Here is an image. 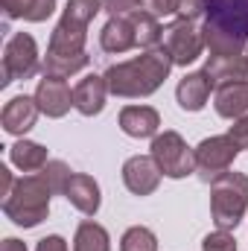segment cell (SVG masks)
<instances>
[{
  "label": "cell",
  "mask_w": 248,
  "mask_h": 251,
  "mask_svg": "<svg viewBox=\"0 0 248 251\" xmlns=\"http://www.w3.org/2000/svg\"><path fill=\"white\" fill-rule=\"evenodd\" d=\"M204 44L210 56H243L248 44V0H204Z\"/></svg>",
  "instance_id": "obj_2"
},
{
  "label": "cell",
  "mask_w": 248,
  "mask_h": 251,
  "mask_svg": "<svg viewBox=\"0 0 248 251\" xmlns=\"http://www.w3.org/2000/svg\"><path fill=\"white\" fill-rule=\"evenodd\" d=\"M35 251H67V243H64V237H59V234H50V237L38 240Z\"/></svg>",
  "instance_id": "obj_32"
},
{
  "label": "cell",
  "mask_w": 248,
  "mask_h": 251,
  "mask_svg": "<svg viewBox=\"0 0 248 251\" xmlns=\"http://www.w3.org/2000/svg\"><path fill=\"white\" fill-rule=\"evenodd\" d=\"M9 161L21 170V173H41L50 158H47V149L41 143H32V140H18L9 146Z\"/></svg>",
  "instance_id": "obj_20"
},
{
  "label": "cell",
  "mask_w": 248,
  "mask_h": 251,
  "mask_svg": "<svg viewBox=\"0 0 248 251\" xmlns=\"http://www.w3.org/2000/svg\"><path fill=\"white\" fill-rule=\"evenodd\" d=\"M85 41H88V26L76 24L70 18H62L56 24V29L50 32L47 50L59 53V56H76V53H85Z\"/></svg>",
  "instance_id": "obj_14"
},
{
  "label": "cell",
  "mask_w": 248,
  "mask_h": 251,
  "mask_svg": "<svg viewBox=\"0 0 248 251\" xmlns=\"http://www.w3.org/2000/svg\"><path fill=\"white\" fill-rule=\"evenodd\" d=\"M38 70V44L29 32H15L3 47V79L0 85L32 79Z\"/></svg>",
  "instance_id": "obj_7"
},
{
  "label": "cell",
  "mask_w": 248,
  "mask_h": 251,
  "mask_svg": "<svg viewBox=\"0 0 248 251\" xmlns=\"http://www.w3.org/2000/svg\"><path fill=\"white\" fill-rule=\"evenodd\" d=\"M216 114L225 120H243L248 117V82H231L216 88Z\"/></svg>",
  "instance_id": "obj_18"
},
{
  "label": "cell",
  "mask_w": 248,
  "mask_h": 251,
  "mask_svg": "<svg viewBox=\"0 0 248 251\" xmlns=\"http://www.w3.org/2000/svg\"><path fill=\"white\" fill-rule=\"evenodd\" d=\"M120 128L128 137H155L161 128V114L152 105H125L120 111Z\"/></svg>",
  "instance_id": "obj_17"
},
{
  "label": "cell",
  "mask_w": 248,
  "mask_h": 251,
  "mask_svg": "<svg viewBox=\"0 0 248 251\" xmlns=\"http://www.w3.org/2000/svg\"><path fill=\"white\" fill-rule=\"evenodd\" d=\"M102 9L111 18H131L134 12H140V0H102Z\"/></svg>",
  "instance_id": "obj_30"
},
{
  "label": "cell",
  "mask_w": 248,
  "mask_h": 251,
  "mask_svg": "<svg viewBox=\"0 0 248 251\" xmlns=\"http://www.w3.org/2000/svg\"><path fill=\"white\" fill-rule=\"evenodd\" d=\"M204 73L213 82V88L231 85V82H246L248 76V59L243 56H207Z\"/></svg>",
  "instance_id": "obj_16"
},
{
  "label": "cell",
  "mask_w": 248,
  "mask_h": 251,
  "mask_svg": "<svg viewBox=\"0 0 248 251\" xmlns=\"http://www.w3.org/2000/svg\"><path fill=\"white\" fill-rule=\"evenodd\" d=\"M0 251H29V249H26V243H21V240H15V237H6L3 246H0Z\"/></svg>",
  "instance_id": "obj_34"
},
{
  "label": "cell",
  "mask_w": 248,
  "mask_h": 251,
  "mask_svg": "<svg viewBox=\"0 0 248 251\" xmlns=\"http://www.w3.org/2000/svg\"><path fill=\"white\" fill-rule=\"evenodd\" d=\"M201 251H237V240H234V234H231V231L216 228L213 234H207V237H204Z\"/></svg>",
  "instance_id": "obj_28"
},
{
  "label": "cell",
  "mask_w": 248,
  "mask_h": 251,
  "mask_svg": "<svg viewBox=\"0 0 248 251\" xmlns=\"http://www.w3.org/2000/svg\"><path fill=\"white\" fill-rule=\"evenodd\" d=\"M173 59L167 53V47H152L143 56H134L128 62L111 64L102 76L108 82V91L114 97L123 100H140V97H152L170 76Z\"/></svg>",
  "instance_id": "obj_1"
},
{
  "label": "cell",
  "mask_w": 248,
  "mask_h": 251,
  "mask_svg": "<svg viewBox=\"0 0 248 251\" xmlns=\"http://www.w3.org/2000/svg\"><path fill=\"white\" fill-rule=\"evenodd\" d=\"M108 94H111V91H108L105 76L91 73V76H85V79L73 88V108H76L79 114H85V117H94V114H99V111L105 108V97H108Z\"/></svg>",
  "instance_id": "obj_12"
},
{
  "label": "cell",
  "mask_w": 248,
  "mask_h": 251,
  "mask_svg": "<svg viewBox=\"0 0 248 251\" xmlns=\"http://www.w3.org/2000/svg\"><path fill=\"white\" fill-rule=\"evenodd\" d=\"M35 102H38L41 114L59 120V117H64V114L70 111V105H73V91L67 88L64 79L44 76V79L38 82V88H35Z\"/></svg>",
  "instance_id": "obj_10"
},
{
  "label": "cell",
  "mask_w": 248,
  "mask_h": 251,
  "mask_svg": "<svg viewBox=\"0 0 248 251\" xmlns=\"http://www.w3.org/2000/svg\"><path fill=\"white\" fill-rule=\"evenodd\" d=\"M149 149H152L149 155L155 158V164L167 178H187L190 173H196V149L187 146V140L178 131L155 134Z\"/></svg>",
  "instance_id": "obj_5"
},
{
  "label": "cell",
  "mask_w": 248,
  "mask_h": 251,
  "mask_svg": "<svg viewBox=\"0 0 248 251\" xmlns=\"http://www.w3.org/2000/svg\"><path fill=\"white\" fill-rule=\"evenodd\" d=\"M210 91H213V82L207 79L204 70H196V73H187L184 79L178 82L175 88V100L184 111H201L210 100Z\"/></svg>",
  "instance_id": "obj_15"
},
{
  "label": "cell",
  "mask_w": 248,
  "mask_h": 251,
  "mask_svg": "<svg viewBox=\"0 0 248 251\" xmlns=\"http://www.w3.org/2000/svg\"><path fill=\"white\" fill-rule=\"evenodd\" d=\"M99 12H102V0H67V3H64L62 18H70V21L88 26Z\"/></svg>",
  "instance_id": "obj_26"
},
{
  "label": "cell",
  "mask_w": 248,
  "mask_h": 251,
  "mask_svg": "<svg viewBox=\"0 0 248 251\" xmlns=\"http://www.w3.org/2000/svg\"><path fill=\"white\" fill-rule=\"evenodd\" d=\"M6 18H21L29 24H41L56 12V0H0Z\"/></svg>",
  "instance_id": "obj_21"
},
{
  "label": "cell",
  "mask_w": 248,
  "mask_h": 251,
  "mask_svg": "<svg viewBox=\"0 0 248 251\" xmlns=\"http://www.w3.org/2000/svg\"><path fill=\"white\" fill-rule=\"evenodd\" d=\"M44 176H47V181H50V187L56 196H64V190H67V181H70V167L64 164V161H50L44 170H41Z\"/></svg>",
  "instance_id": "obj_27"
},
{
  "label": "cell",
  "mask_w": 248,
  "mask_h": 251,
  "mask_svg": "<svg viewBox=\"0 0 248 251\" xmlns=\"http://www.w3.org/2000/svg\"><path fill=\"white\" fill-rule=\"evenodd\" d=\"M248 210V176L246 173H225L210 184V213L216 228H237Z\"/></svg>",
  "instance_id": "obj_4"
},
{
  "label": "cell",
  "mask_w": 248,
  "mask_h": 251,
  "mask_svg": "<svg viewBox=\"0 0 248 251\" xmlns=\"http://www.w3.org/2000/svg\"><path fill=\"white\" fill-rule=\"evenodd\" d=\"M73 251H111V237L102 225L97 222H79L76 237H73Z\"/></svg>",
  "instance_id": "obj_23"
},
{
  "label": "cell",
  "mask_w": 248,
  "mask_h": 251,
  "mask_svg": "<svg viewBox=\"0 0 248 251\" xmlns=\"http://www.w3.org/2000/svg\"><path fill=\"white\" fill-rule=\"evenodd\" d=\"M140 9L161 21V18H173V15H178L181 0H140Z\"/></svg>",
  "instance_id": "obj_29"
},
{
  "label": "cell",
  "mask_w": 248,
  "mask_h": 251,
  "mask_svg": "<svg viewBox=\"0 0 248 251\" xmlns=\"http://www.w3.org/2000/svg\"><path fill=\"white\" fill-rule=\"evenodd\" d=\"M64 199L85 216H97L99 204H102V196H99V184L85 176V173H73L70 181H67V190H64Z\"/></svg>",
  "instance_id": "obj_13"
},
{
  "label": "cell",
  "mask_w": 248,
  "mask_h": 251,
  "mask_svg": "<svg viewBox=\"0 0 248 251\" xmlns=\"http://www.w3.org/2000/svg\"><path fill=\"white\" fill-rule=\"evenodd\" d=\"M161 167L155 164L152 155H134L123 164V184L134 196H149L161 184Z\"/></svg>",
  "instance_id": "obj_9"
},
{
  "label": "cell",
  "mask_w": 248,
  "mask_h": 251,
  "mask_svg": "<svg viewBox=\"0 0 248 251\" xmlns=\"http://www.w3.org/2000/svg\"><path fill=\"white\" fill-rule=\"evenodd\" d=\"M164 47L170 53L173 64H193L201 53H204V32L201 26H196V21H187V18H178L170 24V29H164Z\"/></svg>",
  "instance_id": "obj_8"
},
{
  "label": "cell",
  "mask_w": 248,
  "mask_h": 251,
  "mask_svg": "<svg viewBox=\"0 0 248 251\" xmlns=\"http://www.w3.org/2000/svg\"><path fill=\"white\" fill-rule=\"evenodd\" d=\"M88 62H91V56H88V53L59 56V53H50V50H47V56H44V62H41V73H44V76H53V79H67V76H73V73L85 70Z\"/></svg>",
  "instance_id": "obj_22"
},
{
  "label": "cell",
  "mask_w": 248,
  "mask_h": 251,
  "mask_svg": "<svg viewBox=\"0 0 248 251\" xmlns=\"http://www.w3.org/2000/svg\"><path fill=\"white\" fill-rule=\"evenodd\" d=\"M12 187H15V178H12V173H9L6 167H0V196L6 199V196L12 193Z\"/></svg>",
  "instance_id": "obj_33"
},
{
  "label": "cell",
  "mask_w": 248,
  "mask_h": 251,
  "mask_svg": "<svg viewBox=\"0 0 248 251\" xmlns=\"http://www.w3.org/2000/svg\"><path fill=\"white\" fill-rule=\"evenodd\" d=\"M240 155V146L228 137V134H216V137H204L196 146V173L201 181L213 184L219 176H225L234 164V158Z\"/></svg>",
  "instance_id": "obj_6"
},
{
  "label": "cell",
  "mask_w": 248,
  "mask_h": 251,
  "mask_svg": "<svg viewBox=\"0 0 248 251\" xmlns=\"http://www.w3.org/2000/svg\"><path fill=\"white\" fill-rule=\"evenodd\" d=\"M120 251H158V237L143 228V225H134L128 228L120 240Z\"/></svg>",
  "instance_id": "obj_25"
},
{
  "label": "cell",
  "mask_w": 248,
  "mask_h": 251,
  "mask_svg": "<svg viewBox=\"0 0 248 251\" xmlns=\"http://www.w3.org/2000/svg\"><path fill=\"white\" fill-rule=\"evenodd\" d=\"M131 24H134V35H137V47L143 50H152V47H161V38H164V26L158 18H152L149 12H134L131 15Z\"/></svg>",
  "instance_id": "obj_24"
},
{
  "label": "cell",
  "mask_w": 248,
  "mask_h": 251,
  "mask_svg": "<svg viewBox=\"0 0 248 251\" xmlns=\"http://www.w3.org/2000/svg\"><path fill=\"white\" fill-rule=\"evenodd\" d=\"M246 59H248V44H246Z\"/></svg>",
  "instance_id": "obj_35"
},
{
  "label": "cell",
  "mask_w": 248,
  "mask_h": 251,
  "mask_svg": "<svg viewBox=\"0 0 248 251\" xmlns=\"http://www.w3.org/2000/svg\"><path fill=\"white\" fill-rule=\"evenodd\" d=\"M228 137H231L240 149H248V117H243V120H234V126L228 128Z\"/></svg>",
  "instance_id": "obj_31"
},
{
  "label": "cell",
  "mask_w": 248,
  "mask_h": 251,
  "mask_svg": "<svg viewBox=\"0 0 248 251\" xmlns=\"http://www.w3.org/2000/svg\"><path fill=\"white\" fill-rule=\"evenodd\" d=\"M38 114H41V108H38V102H35V97H12L6 105H3V114H0V123L3 128L9 131V134H26L35 120H38Z\"/></svg>",
  "instance_id": "obj_11"
},
{
  "label": "cell",
  "mask_w": 248,
  "mask_h": 251,
  "mask_svg": "<svg viewBox=\"0 0 248 251\" xmlns=\"http://www.w3.org/2000/svg\"><path fill=\"white\" fill-rule=\"evenodd\" d=\"M99 47L105 53H128L131 47H137L131 18H111L99 32Z\"/></svg>",
  "instance_id": "obj_19"
},
{
  "label": "cell",
  "mask_w": 248,
  "mask_h": 251,
  "mask_svg": "<svg viewBox=\"0 0 248 251\" xmlns=\"http://www.w3.org/2000/svg\"><path fill=\"white\" fill-rule=\"evenodd\" d=\"M53 196L56 193H53L44 173H26L24 178L15 181L12 193L3 199V213L18 228H35L47 219Z\"/></svg>",
  "instance_id": "obj_3"
}]
</instances>
